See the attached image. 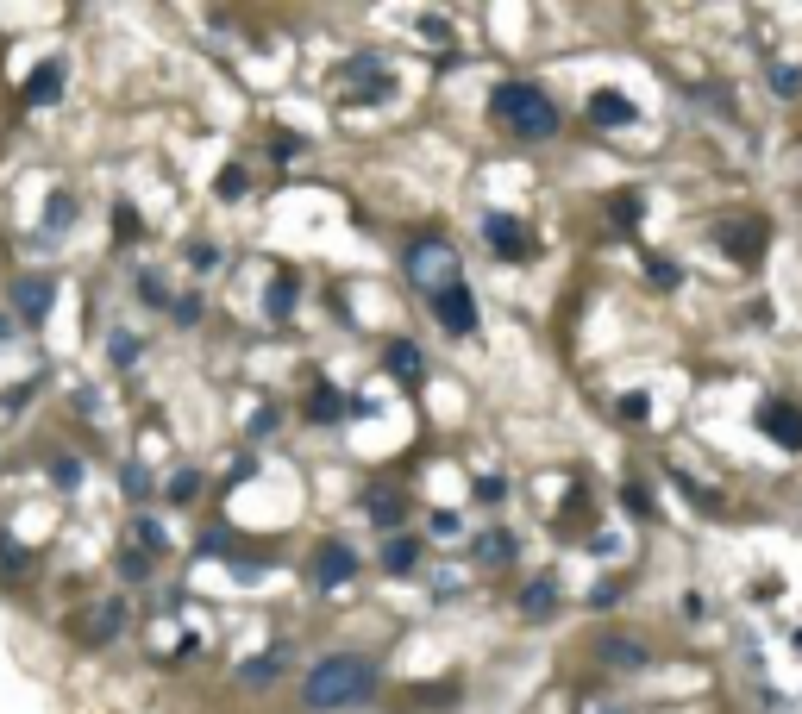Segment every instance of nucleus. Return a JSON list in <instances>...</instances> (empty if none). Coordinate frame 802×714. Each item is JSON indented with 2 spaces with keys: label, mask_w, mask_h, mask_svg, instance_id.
<instances>
[{
  "label": "nucleus",
  "mask_w": 802,
  "mask_h": 714,
  "mask_svg": "<svg viewBox=\"0 0 802 714\" xmlns=\"http://www.w3.org/2000/svg\"><path fill=\"white\" fill-rule=\"evenodd\" d=\"M120 570H126V577H145L151 558H145V552H126V558H120Z\"/></svg>",
  "instance_id": "obj_41"
},
{
  "label": "nucleus",
  "mask_w": 802,
  "mask_h": 714,
  "mask_svg": "<svg viewBox=\"0 0 802 714\" xmlns=\"http://www.w3.org/2000/svg\"><path fill=\"white\" fill-rule=\"evenodd\" d=\"M113 232H120V238H138V207H113Z\"/></svg>",
  "instance_id": "obj_31"
},
{
  "label": "nucleus",
  "mask_w": 802,
  "mask_h": 714,
  "mask_svg": "<svg viewBox=\"0 0 802 714\" xmlns=\"http://www.w3.org/2000/svg\"><path fill=\"white\" fill-rule=\"evenodd\" d=\"M120 489H126V495H132V502H138V495H145V489H151V483H145V470H138V464H132V470H126V476H120Z\"/></svg>",
  "instance_id": "obj_37"
},
{
  "label": "nucleus",
  "mask_w": 802,
  "mask_h": 714,
  "mask_svg": "<svg viewBox=\"0 0 802 714\" xmlns=\"http://www.w3.org/2000/svg\"><path fill=\"white\" fill-rule=\"evenodd\" d=\"M264 307H270V320H289V307H295V276H276L270 295H264Z\"/></svg>",
  "instance_id": "obj_21"
},
{
  "label": "nucleus",
  "mask_w": 802,
  "mask_h": 714,
  "mask_svg": "<svg viewBox=\"0 0 802 714\" xmlns=\"http://www.w3.org/2000/svg\"><path fill=\"white\" fill-rule=\"evenodd\" d=\"M276 671H282V652L245 658V664H239V683H245V689H264V683H276Z\"/></svg>",
  "instance_id": "obj_19"
},
{
  "label": "nucleus",
  "mask_w": 802,
  "mask_h": 714,
  "mask_svg": "<svg viewBox=\"0 0 802 714\" xmlns=\"http://www.w3.org/2000/svg\"><path fill=\"white\" fill-rule=\"evenodd\" d=\"M26 101H32V107L63 101V63H38V69H32V76H26Z\"/></svg>",
  "instance_id": "obj_11"
},
{
  "label": "nucleus",
  "mask_w": 802,
  "mask_h": 714,
  "mask_svg": "<svg viewBox=\"0 0 802 714\" xmlns=\"http://www.w3.org/2000/svg\"><path fill=\"white\" fill-rule=\"evenodd\" d=\"M502 495H508L502 476H477V502H502Z\"/></svg>",
  "instance_id": "obj_34"
},
{
  "label": "nucleus",
  "mask_w": 802,
  "mask_h": 714,
  "mask_svg": "<svg viewBox=\"0 0 802 714\" xmlns=\"http://www.w3.org/2000/svg\"><path fill=\"white\" fill-rule=\"evenodd\" d=\"M615 602H621V583L615 577H602L596 589H589V608H615Z\"/></svg>",
  "instance_id": "obj_27"
},
{
  "label": "nucleus",
  "mask_w": 802,
  "mask_h": 714,
  "mask_svg": "<svg viewBox=\"0 0 802 714\" xmlns=\"http://www.w3.org/2000/svg\"><path fill=\"white\" fill-rule=\"evenodd\" d=\"M790 652H796V658H802V633H790Z\"/></svg>",
  "instance_id": "obj_42"
},
{
  "label": "nucleus",
  "mask_w": 802,
  "mask_h": 714,
  "mask_svg": "<svg viewBox=\"0 0 802 714\" xmlns=\"http://www.w3.org/2000/svg\"><path fill=\"white\" fill-rule=\"evenodd\" d=\"M483 245H489L495 257H514V264H521V257H533L527 226H521V220H508V213H489V220H483Z\"/></svg>",
  "instance_id": "obj_5"
},
{
  "label": "nucleus",
  "mask_w": 802,
  "mask_h": 714,
  "mask_svg": "<svg viewBox=\"0 0 802 714\" xmlns=\"http://www.w3.org/2000/svg\"><path fill=\"white\" fill-rule=\"evenodd\" d=\"M602 664H615V671H640L646 646H640V639H602Z\"/></svg>",
  "instance_id": "obj_16"
},
{
  "label": "nucleus",
  "mask_w": 802,
  "mask_h": 714,
  "mask_svg": "<svg viewBox=\"0 0 802 714\" xmlns=\"http://www.w3.org/2000/svg\"><path fill=\"white\" fill-rule=\"evenodd\" d=\"M514 552H521V545H514V533H502V527H489L477 539V558L483 564H514Z\"/></svg>",
  "instance_id": "obj_18"
},
{
  "label": "nucleus",
  "mask_w": 802,
  "mask_h": 714,
  "mask_svg": "<svg viewBox=\"0 0 802 714\" xmlns=\"http://www.w3.org/2000/svg\"><path fill=\"white\" fill-rule=\"evenodd\" d=\"M589 119H596V126H627L633 101H627V94H589Z\"/></svg>",
  "instance_id": "obj_15"
},
{
  "label": "nucleus",
  "mask_w": 802,
  "mask_h": 714,
  "mask_svg": "<svg viewBox=\"0 0 802 714\" xmlns=\"http://www.w3.org/2000/svg\"><path fill=\"white\" fill-rule=\"evenodd\" d=\"M170 307H176V320H182V326H195V320H201V301H195V295H182V301H170Z\"/></svg>",
  "instance_id": "obj_36"
},
{
  "label": "nucleus",
  "mask_w": 802,
  "mask_h": 714,
  "mask_svg": "<svg viewBox=\"0 0 802 714\" xmlns=\"http://www.w3.org/2000/svg\"><path fill=\"white\" fill-rule=\"evenodd\" d=\"M214 188H220V201H239V195H245V170H239V163H226Z\"/></svg>",
  "instance_id": "obj_26"
},
{
  "label": "nucleus",
  "mask_w": 802,
  "mask_h": 714,
  "mask_svg": "<svg viewBox=\"0 0 802 714\" xmlns=\"http://www.w3.org/2000/svg\"><path fill=\"white\" fill-rule=\"evenodd\" d=\"M69 220H76V201H69V195H51V213H44V238H57Z\"/></svg>",
  "instance_id": "obj_22"
},
{
  "label": "nucleus",
  "mask_w": 802,
  "mask_h": 714,
  "mask_svg": "<svg viewBox=\"0 0 802 714\" xmlns=\"http://www.w3.org/2000/svg\"><path fill=\"white\" fill-rule=\"evenodd\" d=\"M339 408H345V401H339L333 389H314V420H333Z\"/></svg>",
  "instance_id": "obj_32"
},
{
  "label": "nucleus",
  "mask_w": 802,
  "mask_h": 714,
  "mask_svg": "<svg viewBox=\"0 0 802 714\" xmlns=\"http://www.w3.org/2000/svg\"><path fill=\"white\" fill-rule=\"evenodd\" d=\"M383 364L401 376V383H420V370H427V357H420V345H408V339H395L389 351H383Z\"/></svg>",
  "instance_id": "obj_13"
},
{
  "label": "nucleus",
  "mask_w": 802,
  "mask_h": 714,
  "mask_svg": "<svg viewBox=\"0 0 802 714\" xmlns=\"http://www.w3.org/2000/svg\"><path fill=\"white\" fill-rule=\"evenodd\" d=\"M138 295H145L151 307H163V301H170V289H163V276H138Z\"/></svg>",
  "instance_id": "obj_33"
},
{
  "label": "nucleus",
  "mask_w": 802,
  "mask_h": 714,
  "mask_svg": "<svg viewBox=\"0 0 802 714\" xmlns=\"http://www.w3.org/2000/svg\"><path fill=\"white\" fill-rule=\"evenodd\" d=\"M314 577H320V589L351 583V577H358V552H351V545H339V539H326L320 552H314Z\"/></svg>",
  "instance_id": "obj_8"
},
{
  "label": "nucleus",
  "mask_w": 802,
  "mask_h": 714,
  "mask_svg": "<svg viewBox=\"0 0 802 714\" xmlns=\"http://www.w3.org/2000/svg\"><path fill=\"white\" fill-rule=\"evenodd\" d=\"M646 276H652V289H677V264H665V257H652Z\"/></svg>",
  "instance_id": "obj_28"
},
{
  "label": "nucleus",
  "mask_w": 802,
  "mask_h": 714,
  "mask_svg": "<svg viewBox=\"0 0 802 714\" xmlns=\"http://www.w3.org/2000/svg\"><path fill=\"white\" fill-rule=\"evenodd\" d=\"M195 489H201V476H195V470H176L163 495H170V502H195Z\"/></svg>",
  "instance_id": "obj_25"
},
{
  "label": "nucleus",
  "mask_w": 802,
  "mask_h": 714,
  "mask_svg": "<svg viewBox=\"0 0 802 714\" xmlns=\"http://www.w3.org/2000/svg\"><path fill=\"white\" fill-rule=\"evenodd\" d=\"M0 339H13V332H7V314H0Z\"/></svg>",
  "instance_id": "obj_43"
},
{
  "label": "nucleus",
  "mask_w": 802,
  "mask_h": 714,
  "mask_svg": "<svg viewBox=\"0 0 802 714\" xmlns=\"http://www.w3.org/2000/svg\"><path fill=\"white\" fill-rule=\"evenodd\" d=\"M759 426L771 433V445L802 451V408H790V401H765V408H759Z\"/></svg>",
  "instance_id": "obj_9"
},
{
  "label": "nucleus",
  "mask_w": 802,
  "mask_h": 714,
  "mask_svg": "<svg viewBox=\"0 0 802 714\" xmlns=\"http://www.w3.org/2000/svg\"><path fill=\"white\" fill-rule=\"evenodd\" d=\"M120 627H126V602H101V608L88 614V639H94V646H101V639H113Z\"/></svg>",
  "instance_id": "obj_17"
},
{
  "label": "nucleus",
  "mask_w": 802,
  "mask_h": 714,
  "mask_svg": "<svg viewBox=\"0 0 802 714\" xmlns=\"http://www.w3.org/2000/svg\"><path fill=\"white\" fill-rule=\"evenodd\" d=\"M552 608H558V583H552V577H533V583L521 589V614H527V621H546Z\"/></svg>",
  "instance_id": "obj_12"
},
{
  "label": "nucleus",
  "mask_w": 802,
  "mask_h": 714,
  "mask_svg": "<svg viewBox=\"0 0 802 714\" xmlns=\"http://www.w3.org/2000/svg\"><path fill=\"white\" fill-rule=\"evenodd\" d=\"M401 264H408V282H414V289L427 295V301H433V295H445L452 282H464V276H458V251L445 245V238H414Z\"/></svg>",
  "instance_id": "obj_3"
},
{
  "label": "nucleus",
  "mask_w": 802,
  "mask_h": 714,
  "mask_svg": "<svg viewBox=\"0 0 802 714\" xmlns=\"http://www.w3.org/2000/svg\"><path fill=\"white\" fill-rule=\"evenodd\" d=\"M51 476H57V489H76V483H82V464H76V458H57Z\"/></svg>",
  "instance_id": "obj_30"
},
{
  "label": "nucleus",
  "mask_w": 802,
  "mask_h": 714,
  "mask_svg": "<svg viewBox=\"0 0 802 714\" xmlns=\"http://www.w3.org/2000/svg\"><path fill=\"white\" fill-rule=\"evenodd\" d=\"M364 514L376 520V527H401V514H408V502H401L395 489H370V495H364Z\"/></svg>",
  "instance_id": "obj_14"
},
{
  "label": "nucleus",
  "mask_w": 802,
  "mask_h": 714,
  "mask_svg": "<svg viewBox=\"0 0 802 714\" xmlns=\"http://www.w3.org/2000/svg\"><path fill=\"white\" fill-rule=\"evenodd\" d=\"M188 264H195V270H214L220 251H214V245H188Z\"/></svg>",
  "instance_id": "obj_35"
},
{
  "label": "nucleus",
  "mask_w": 802,
  "mask_h": 714,
  "mask_svg": "<svg viewBox=\"0 0 802 714\" xmlns=\"http://www.w3.org/2000/svg\"><path fill=\"white\" fill-rule=\"evenodd\" d=\"M383 564L395 570V577H408V570L420 564V545H414V539H389V545H383Z\"/></svg>",
  "instance_id": "obj_20"
},
{
  "label": "nucleus",
  "mask_w": 802,
  "mask_h": 714,
  "mask_svg": "<svg viewBox=\"0 0 802 714\" xmlns=\"http://www.w3.org/2000/svg\"><path fill=\"white\" fill-rule=\"evenodd\" d=\"M615 220L633 226V220H640V201H633V195H615Z\"/></svg>",
  "instance_id": "obj_40"
},
{
  "label": "nucleus",
  "mask_w": 802,
  "mask_h": 714,
  "mask_svg": "<svg viewBox=\"0 0 802 714\" xmlns=\"http://www.w3.org/2000/svg\"><path fill=\"white\" fill-rule=\"evenodd\" d=\"M132 539H138V552H163V545H170V533H163L157 520H138V527H132Z\"/></svg>",
  "instance_id": "obj_24"
},
{
  "label": "nucleus",
  "mask_w": 802,
  "mask_h": 714,
  "mask_svg": "<svg viewBox=\"0 0 802 714\" xmlns=\"http://www.w3.org/2000/svg\"><path fill=\"white\" fill-rule=\"evenodd\" d=\"M433 533H439V539H452V533H464V520H458V514H445V508H439V514H433Z\"/></svg>",
  "instance_id": "obj_38"
},
{
  "label": "nucleus",
  "mask_w": 802,
  "mask_h": 714,
  "mask_svg": "<svg viewBox=\"0 0 802 714\" xmlns=\"http://www.w3.org/2000/svg\"><path fill=\"white\" fill-rule=\"evenodd\" d=\"M339 82H345V94H358V101H383V94H389V69L376 57H351L339 69Z\"/></svg>",
  "instance_id": "obj_6"
},
{
  "label": "nucleus",
  "mask_w": 802,
  "mask_h": 714,
  "mask_svg": "<svg viewBox=\"0 0 802 714\" xmlns=\"http://www.w3.org/2000/svg\"><path fill=\"white\" fill-rule=\"evenodd\" d=\"M420 32H427L433 44H445V38H452V26H445V19H439V13H427V19H420Z\"/></svg>",
  "instance_id": "obj_39"
},
{
  "label": "nucleus",
  "mask_w": 802,
  "mask_h": 714,
  "mask_svg": "<svg viewBox=\"0 0 802 714\" xmlns=\"http://www.w3.org/2000/svg\"><path fill=\"white\" fill-rule=\"evenodd\" d=\"M771 88L784 94V101H796V94H802V69L796 63H771Z\"/></svg>",
  "instance_id": "obj_23"
},
{
  "label": "nucleus",
  "mask_w": 802,
  "mask_h": 714,
  "mask_svg": "<svg viewBox=\"0 0 802 714\" xmlns=\"http://www.w3.org/2000/svg\"><path fill=\"white\" fill-rule=\"evenodd\" d=\"M489 113L502 119V132L527 138V145H539V138H552V132H558V107H552V94H546V88H533V82H502V88L489 94Z\"/></svg>",
  "instance_id": "obj_2"
},
{
  "label": "nucleus",
  "mask_w": 802,
  "mask_h": 714,
  "mask_svg": "<svg viewBox=\"0 0 802 714\" xmlns=\"http://www.w3.org/2000/svg\"><path fill=\"white\" fill-rule=\"evenodd\" d=\"M376 689V671H370V658L358 652H333V658H320L308 683H301V702L320 708V714H333V708H351V702H364Z\"/></svg>",
  "instance_id": "obj_1"
},
{
  "label": "nucleus",
  "mask_w": 802,
  "mask_h": 714,
  "mask_svg": "<svg viewBox=\"0 0 802 714\" xmlns=\"http://www.w3.org/2000/svg\"><path fill=\"white\" fill-rule=\"evenodd\" d=\"M51 301H57V282L51 276H19L13 282V314L19 320H44V314H51Z\"/></svg>",
  "instance_id": "obj_10"
},
{
  "label": "nucleus",
  "mask_w": 802,
  "mask_h": 714,
  "mask_svg": "<svg viewBox=\"0 0 802 714\" xmlns=\"http://www.w3.org/2000/svg\"><path fill=\"white\" fill-rule=\"evenodd\" d=\"M715 238H721V251L734 257V264H759L765 257V226L759 220H727Z\"/></svg>",
  "instance_id": "obj_7"
},
{
  "label": "nucleus",
  "mask_w": 802,
  "mask_h": 714,
  "mask_svg": "<svg viewBox=\"0 0 802 714\" xmlns=\"http://www.w3.org/2000/svg\"><path fill=\"white\" fill-rule=\"evenodd\" d=\"M107 357H113V364H132V357H138V339H132V332H113Z\"/></svg>",
  "instance_id": "obj_29"
},
{
  "label": "nucleus",
  "mask_w": 802,
  "mask_h": 714,
  "mask_svg": "<svg viewBox=\"0 0 802 714\" xmlns=\"http://www.w3.org/2000/svg\"><path fill=\"white\" fill-rule=\"evenodd\" d=\"M433 314H439V326L452 332V339H477V301H470L464 282H452L445 295H433Z\"/></svg>",
  "instance_id": "obj_4"
}]
</instances>
